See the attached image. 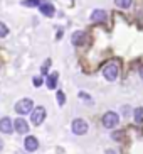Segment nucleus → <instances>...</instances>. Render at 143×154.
<instances>
[{
    "label": "nucleus",
    "instance_id": "nucleus-2",
    "mask_svg": "<svg viewBox=\"0 0 143 154\" xmlns=\"http://www.w3.org/2000/svg\"><path fill=\"white\" fill-rule=\"evenodd\" d=\"M103 75H104V78H106L108 82H115L116 80V76H118V64L116 63H108L106 66L103 68Z\"/></svg>",
    "mask_w": 143,
    "mask_h": 154
},
{
    "label": "nucleus",
    "instance_id": "nucleus-6",
    "mask_svg": "<svg viewBox=\"0 0 143 154\" xmlns=\"http://www.w3.org/2000/svg\"><path fill=\"white\" fill-rule=\"evenodd\" d=\"M13 129H15V132H19V134H27V132H29V124H27L24 119H15Z\"/></svg>",
    "mask_w": 143,
    "mask_h": 154
},
{
    "label": "nucleus",
    "instance_id": "nucleus-20",
    "mask_svg": "<svg viewBox=\"0 0 143 154\" xmlns=\"http://www.w3.org/2000/svg\"><path fill=\"white\" fill-rule=\"evenodd\" d=\"M121 136H123V132H116V134H113V139L120 140V139H121Z\"/></svg>",
    "mask_w": 143,
    "mask_h": 154
},
{
    "label": "nucleus",
    "instance_id": "nucleus-5",
    "mask_svg": "<svg viewBox=\"0 0 143 154\" xmlns=\"http://www.w3.org/2000/svg\"><path fill=\"white\" fill-rule=\"evenodd\" d=\"M72 132L77 134V136H83L88 132V122L83 120V119H76V120H72Z\"/></svg>",
    "mask_w": 143,
    "mask_h": 154
},
{
    "label": "nucleus",
    "instance_id": "nucleus-11",
    "mask_svg": "<svg viewBox=\"0 0 143 154\" xmlns=\"http://www.w3.org/2000/svg\"><path fill=\"white\" fill-rule=\"evenodd\" d=\"M39 9H40V12L44 15H47V17L54 15V5L52 4H39Z\"/></svg>",
    "mask_w": 143,
    "mask_h": 154
},
{
    "label": "nucleus",
    "instance_id": "nucleus-17",
    "mask_svg": "<svg viewBox=\"0 0 143 154\" xmlns=\"http://www.w3.org/2000/svg\"><path fill=\"white\" fill-rule=\"evenodd\" d=\"M57 102H59V105H64V102H66L64 91H57Z\"/></svg>",
    "mask_w": 143,
    "mask_h": 154
},
{
    "label": "nucleus",
    "instance_id": "nucleus-12",
    "mask_svg": "<svg viewBox=\"0 0 143 154\" xmlns=\"http://www.w3.org/2000/svg\"><path fill=\"white\" fill-rule=\"evenodd\" d=\"M56 85H57V73H51L49 76H47V88L54 90Z\"/></svg>",
    "mask_w": 143,
    "mask_h": 154
},
{
    "label": "nucleus",
    "instance_id": "nucleus-9",
    "mask_svg": "<svg viewBox=\"0 0 143 154\" xmlns=\"http://www.w3.org/2000/svg\"><path fill=\"white\" fill-rule=\"evenodd\" d=\"M106 19H108L106 12H104V10H101V9L93 10V14H91V20H93V22H104Z\"/></svg>",
    "mask_w": 143,
    "mask_h": 154
},
{
    "label": "nucleus",
    "instance_id": "nucleus-16",
    "mask_svg": "<svg viewBox=\"0 0 143 154\" xmlns=\"http://www.w3.org/2000/svg\"><path fill=\"white\" fill-rule=\"evenodd\" d=\"M7 34H9V27L4 22H0V37H5Z\"/></svg>",
    "mask_w": 143,
    "mask_h": 154
},
{
    "label": "nucleus",
    "instance_id": "nucleus-14",
    "mask_svg": "<svg viewBox=\"0 0 143 154\" xmlns=\"http://www.w3.org/2000/svg\"><path fill=\"white\" fill-rule=\"evenodd\" d=\"M115 4H116V7H120V9H128V7L133 4V0H115Z\"/></svg>",
    "mask_w": 143,
    "mask_h": 154
},
{
    "label": "nucleus",
    "instance_id": "nucleus-22",
    "mask_svg": "<svg viewBox=\"0 0 143 154\" xmlns=\"http://www.w3.org/2000/svg\"><path fill=\"white\" fill-rule=\"evenodd\" d=\"M2 149H4V142H2V139H0V152H2Z\"/></svg>",
    "mask_w": 143,
    "mask_h": 154
},
{
    "label": "nucleus",
    "instance_id": "nucleus-10",
    "mask_svg": "<svg viewBox=\"0 0 143 154\" xmlns=\"http://www.w3.org/2000/svg\"><path fill=\"white\" fill-rule=\"evenodd\" d=\"M71 41H72V44H74V46H83V44H84V41H86V34L83 31H76L74 34H72Z\"/></svg>",
    "mask_w": 143,
    "mask_h": 154
},
{
    "label": "nucleus",
    "instance_id": "nucleus-21",
    "mask_svg": "<svg viewBox=\"0 0 143 154\" xmlns=\"http://www.w3.org/2000/svg\"><path fill=\"white\" fill-rule=\"evenodd\" d=\"M40 83H42L40 78H34V86H40Z\"/></svg>",
    "mask_w": 143,
    "mask_h": 154
},
{
    "label": "nucleus",
    "instance_id": "nucleus-15",
    "mask_svg": "<svg viewBox=\"0 0 143 154\" xmlns=\"http://www.w3.org/2000/svg\"><path fill=\"white\" fill-rule=\"evenodd\" d=\"M40 4V0H24L22 5H25V7H36V5Z\"/></svg>",
    "mask_w": 143,
    "mask_h": 154
},
{
    "label": "nucleus",
    "instance_id": "nucleus-1",
    "mask_svg": "<svg viewBox=\"0 0 143 154\" xmlns=\"http://www.w3.org/2000/svg\"><path fill=\"white\" fill-rule=\"evenodd\" d=\"M32 109H34V103H32L31 98H22L15 103V112H19L20 115H25V113L32 112Z\"/></svg>",
    "mask_w": 143,
    "mask_h": 154
},
{
    "label": "nucleus",
    "instance_id": "nucleus-19",
    "mask_svg": "<svg viewBox=\"0 0 143 154\" xmlns=\"http://www.w3.org/2000/svg\"><path fill=\"white\" fill-rule=\"evenodd\" d=\"M121 113H123V115H130V107H128V105H125V107H123V109H121Z\"/></svg>",
    "mask_w": 143,
    "mask_h": 154
},
{
    "label": "nucleus",
    "instance_id": "nucleus-4",
    "mask_svg": "<svg viewBox=\"0 0 143 154\" xmlns=\"http://www.w3.org/2000/svg\"><path fill=\"white\" fill-rule=\"evenodd\" d=\"M120 124V117H118L115 112H106L103 117V127L106 129H115V127Z\"/></svg>",
    "mask_w": 143,
    "mask_h": 154
},
{
    "label": "nucleus",
    "instance_id": "nucleus-8",
    "mask_svg": "<svg viewBox=\"0 0 143 154\" xmlns=\"http://www.w3.org/2000/svg\"><path fill=\"white\" fill-rule=\"evenodd\" d=\"M24 146H25V149L29 151V152H34V151H37V147H39V142H37V139L34 136H29L24 140Z\"/></svg>",
    "mask_w": 143,
    "mask_h": 154
},
{
    "label": "nucleus",
    "instance_id": "nucleus-7",
    "mask_svg": "<svg viewBox=\"0 0 143 154\" xmlns=\"http://www.w3.org/2000/svg\"><path fill=\"white\" fill-rule=\"evenodd\" d=\"M13 131V122L10 120L9 117H4L0 119V132H4V134H10Z\"/></svg>",
    "mask_w": 143,
    "mask_h": 154
},
{
    "label": "nucleus",
    "instance_id": "nucleus-23",
    "mask_svg": "<svg viewBox=\"0 0 143 154\" xmlns=\"http://www.w3.org/2000/svg\"><path fill=\"white\" fill-rule=\"evenodd\" d=\"M140 76L143 78V68H140Z\"/></svg>",
    "mask_w": 143,
    "mask_h": 154
},
{
    "label": "nucleus",
    "instance_id": "nucleus-18",
    "mask_svg": "<svg viewBox=\"0 0 143 154\" xmlns=\"http://www.w3.org/2000/svg\"><path fill=\"white\" fill-rule=\"evenodd\" d=\"M49 64H51V61L47 59V61L44 63V66L40 68V71H42V75H47V71H49Z\"/></svg>",
    "mask_w": 143,
    "mask_h": 154
},
{
    "label": "nucleus",
    "instance_id": "nucleus-3",
    "mask_svg": "<svg viewBox=\"0 0 143 154\" xmlns=\"http://www.w3.org/2000/svg\"><path fill=\"white\" fill-rule=\"evenodd\" d=\"M44 119H45V109L44 107H34V109H32L31 122L34 124V125H40Z\"/></svg>",
    "mask_w": 143,
    "mask_h": 154
},
{
    "label": "nucleus",
    "instance_id": "nucleus-13",
    "mask_svg": "<svg viewBox=\"0 0 143 154\" xmlns=\"http://www.w3.org/2000/svg\"><path fill=\"white\" fill-rule=\"evenodd\" d=\"M133 117H135V122H136V124H143V107H138V109H135Z\"/></svg>",
    "mask_w": 143,
    "mask_h": 154
}]
</instances>
